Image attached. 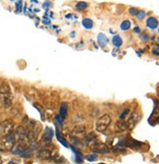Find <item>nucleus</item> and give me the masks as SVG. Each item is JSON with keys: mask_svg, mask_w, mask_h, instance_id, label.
<instances>
[{"mask_svg": "<svg viewBox=\"0 0 159 164\" xmlns=\"http://www.w3.org/2000/svg\"><path fill=\"white\" fill-rule=\"evenodd\" d=\"M13 103V96L10 87L8 84L4 83L0 88V104L4 107H10Z\"/></svg>", "mask_w": 159, "mask_h": 164, "instance_id": "obj_1", "label": "nucleus"}, {"mask_svg": "<svg viewBox=\"0 0 159 164\" xmlns=\"http://www.w3.org/2000/svg\"><path fill=\"white\" fill-rule=\"evenodd\" d=\"M15 143H16V138L13 133L3 136L2 140H0V151H11L12 147L15 146Z\"/></svg>", "mask_w": 159, "mask_h": 164, "instance_id": "obj_2", "label": "nucleus"}, {"mask_svg": "<svg viewBox=\"0 0 159 164\" xmlns=\"http://www.w3.org/2000/svg\"><path fill=\"white\" fill-rule=\"evenodd\" d=\"M111 123V117L109 114H104L102 115L99 119L97 120L95 124V129L97 132H104V131L109 127V125Z\"/></svg>", "mask_w": 159, "mask_h": 164, "instance_id": "obj_3", "label": "nucleus"}, {"mask_svg": "<svg viewBox=\"0 0 159 164\" xmlns=\"http://www.w3.org/2000/svg\"><path fill=\"white\" fill-rule=\"evenodd\" d=\"M15 138L16 140H18L21 144H26L27 143H29V138H28V133H27V129L24 127H18L16 129L15 132Z\"/></svg>", "mask_w": 159, "mask_h": 164, "instance_id": "obj_4", "label": "nucleus"}, {"mask_svg": "<svg viewBox=\"0 0 159 164\" xmlns=\"http://www.w3.org/2000/svg\"><path fill=\"white\" fill-rule=\"evenodd\" d=\"M14 129V123L12 121L6 120L0 123V136H6L10 133H13L12 131Z\"/></svg>", "mask_w": 159, "mask_h": 164, "instance_id": "obj_5", "label": "nucleus"}, {"mask_svg": "<svg viewBox=\"0 0 159 164\" xmlns=\"http://www.w3.org/2000/svg\"><path fill=\"white\" fill-rule=\"evenodd\" d=\"M119 146H123V147H132V148H139L143 146L142 143H139L138 140H135L133 139H130V138H127L125 139L122 142H120Z\"/></svg>", "mask_w": 159, "mask_h": 164, "instance_id": "obj_6", "label": "nucleus"}, {"mask_svg": "<svg viewBox=\"0 0 159 164\" xmlns=\"http://www.w3.org/2000/svg\"><path fill=\"white\" fill-rule=\"evenodd\" d=\"M139 119H141V115H139L138 112H135L132 115H131L129 121L127 122V129L132 130L135 125L139 123Z\"/></svg>", "mask_w": 159, "mask_h": 164, "instance_id": "obj_7", "label": "nucleus"}, {"mask_svg": "<svg viewBox=\"0 0 159 164\" xmlns=\"http://www.w3.org/2000/svg\"><path fill=\"white\" fill-rule=\"evenodd\" d=\"M51 151H48V149L46 148H43V149H40V151L36 153V157L41 159V160H47V159H49L51 157Z\"/></svg>", "mask_w": 159, "mask_h": 164, "instance_id": "obj_8", "label": "nucleus"}, {"mask_svg": "<svg viewBox=\"0 0 159 164\" xmlns=\"http://www.w3.org/2000/svg\"><path fill=\"white\" fill-rule=\"evenodd\" d=\"M67 113H68V103L63 102V103H61V105H60V110H59V115H58L59 118L62 121H64L67 116Z\"/></svg>", "mask_w": 159, "mask_h": 164, "instance_id": "obj_9", "label": "nucleus"}, {"mask_svg": "<svg viewBox=\"0 0 159 164\" xmlns=\"http://www.w3.org/2000/svg\"><path fill=\"white\" fill-rule=\"evenodd\" d=\"M146 26L150 30H156L158 28V20L154 17H149L146 20Z\"/></svg>", "mask_w": 159, "mask_h": 164, "instance_id": "obj_10", "label": "nucleus"}, {"mask_svg": "<svg viewBox=\"0 0 159 164\" xmlns=\"http://www.w3.org/2000/svg\"><path fill=\"white\" fill-rule=\"evenodd\" d=\"M97 40H98V44H99L101 47H104L107 44H108V39H107V36L100 32L99 35L97 36Z\"/></svg>", "mask_w": 159, "mask_h": 164, "instance_id": "obj_11", "label": "nucleus"}, {"mask_svg": "<svg viewBox=\"0 0 159 164\" xmlns=\"http://www.w3.org/2000/svg\"><path fill=\"white\" fill-rule=\"evenodd\" d=\"M52 137H53V130L50 129V128H46L45 131H44V135H43V142H50L51 140H52Z\"/></svg>", "mask_w": 159, "mask_h": 164, "instance_id": "obj_12", "label": "nucleus"}, {"mask_svg": "<svg viewBox=\"0 0 159 164\" xmlns=\"http://www.w3.org/2000/svg\"><path fill=\"white\" fill-rule=\"evenodd\" d=\"M82 24L83 26V28L87 30H91L92 26H93V21L91 19H88V18H85L82 21Z\"/></svg>", "mask_w": 159, "mask_h": 164, "instance_id": "obj_13", "label": "nucleus"}, {"mask_svg": "<svg viewBox=\"0 0 159 164\" xmlns=\"http://www.w3.org/2000/svg\"><path fill=\"white\" fill-rule=\"evenodd\" d=\"M112 43H113L115 47H120L123 44V40L119 35H114L113 39H112Z\"/></svg>", "mask_w": 159, "mask_h": 164, "instance_id": "obj_14", "label": "nucleus"}, {"mask_svg": "<svg viewBox=\"0 0 159 164\" xmlns=\"http://www.w3.org/2000/svg\"><path fill=\"white\" fill-rule=\"evenodd\" d=\"M76 8L80 11H83V10H86V9L87 8V3L83 2V1H80V2H78L76 4Z\"/></svg>", "mask_w": 159, "mask_h": 164, "instance_id": "obj_15", "label": "nucleus"}, {"mask_svg": "<svg viewBox=\"0 0 159 164\" xmlns=\"http://www.w3.org/2000/svg\"><path fill=\"white\" fill-rule=\"evenodd\" d=\"M56 136H57V139H58V140H59V142L61 143L62 144H63L64 147H69V144L67 143V140L63 138V136H62V135H60V134H59L58 131H57V132H56Z\"/></svg>", "mask_w": 159, "mask_h": 164, "instance_id": "obj_16", "label": "nucleus"}, {"mask_svg": "<svg viewBox=\"0 0 159 164\" xmlns=\"http://www.w3.org/2000/svg\"><path fill=\"white\" fill-rule=\"evenodd\" d=\"M131 29V22L129 20H125L121 24V30L122 31H128Z\"/></svg>", "mask_w": 159, "mask_h": 164, "instance_id": "obj_17", "label": "nucleus"}, {"mask_svg": "<svg viewBox=\"0 0 159 164\" xmlns=\"http://www.w3.org/2000/svg\"><path fill=\"white\" fill-rule=\"evenodd\" d=\"M116 126L118 127L121 131H124L127 129V122L125 121H118L116 123Z\"/></svg>", "mask_w": 159, "mask_h": 164, "instance_id": "obj_18", "label": "nucleus"}, {"mask_svg": "<svg viewBox=\"0 0 159 164\" xmlns=\"http://www.w3.org/2000/svg\"><path fill=\"white\" fill-rule=\"evenodd\" d=\"M74 151L76 152V162L77 163H82L83 159V156L82 155V153L79 152L78 151H76V149H74Z\"/></svg>", "mask_w": 159, "mask_h": 164, "instance_id": "obj_19", "label": "nucleus"}, {"mask_svg": "<svg viewBox=\"0 0 159 164\" xmlns=\"http://www.w3.org/2000/svg\"><path fill=\"white\" fill-rule=\"evenodd\" d=\"M86 159L87 161L92 162V161H96L98 159V156L96 155V154H88V155L86 156Z\"/></svg>", "mask_w": 159, "mask_h": 164, "instance_id": "obj_20", "label": "nucleus"}, {"mask_svg": "<svg viewBox=\"0 0 159 164\" xmlns=\"http://www.w3.org/2000/svg\"><path fill=\"white\" fill-rule=\"evenodd\" d=\"M146 13L144 12V11H139L138 14H137L135 16H137V18L139 19V20H142V19L146 17Z\"/></svg>", "mask_w": 159, "mask_h": 164, "instance_id": "obj_21", "label": "nucleus"}, {"mask_svg": "<svg viewBox=\"0 0 159 164\" xmlns=\"http://www.w3.org/2000/svg\"><path fill=\"white\" fill-rule=\"evenodd\" d=\"M138 12H139V10L137 8H134V7H132V8H130L129 9V13H130V15H132V16H135L138 14Z\"/></svg>", "mask_w": 159, "mask_h": 164, "instance_id": "obj_22", "label": "nucleus"}, {"mask_svg": "<svg viewBox=\"0 0 159 164\" xmlns=\"http://www.w3.org/2000/svg\"><path fill=\"white\" fill-rule=\"evenodd\" d=\"M93 151L94 152H97V153H108L109 152V151L107 148H105V149H101V148H98V149H92Z\"/></svg>", "mask_w": 159, "mask_h": 164, "instance_id": "obj_23", "label": "nucleus"}, {"mask_svg": "<svg viewBox=\"0 0 159 164\" xmlns=\"http://www.w3.org/2000/svg\"><path fill=\"white\" fill-rule=\"evenodd\" d=\"M152 54L155 55V56H158V55H159V46H158V44H156V45L152 48Z\"/></svg>", "mask_w": 159, "mask_h": 164, "instance_id": "obj_24", "label": "nucleus"}, {"mask_svg": "<svg viewBox=\"0 0 159 164\" xmlns=\"http://www.w3.org/2000/svg\"><path fill=\"white\" fill-rule=\"evenodd\" d=\"M129 113H130V109H129V108H126V109L122 112V114L120 115V118H121V119H124L125 117L127 116Z\"/></svg>", "mask_w": 159, "mask_h": 164, "instance_id": "obj_25", "label": "nucleus"}, {"mask_svg": "<svg viewBox=\"0 0 159 164\" xmlns=\"http://www.w3.org/2000/svg\"><path fill=\"white\" fill-rule=\"evenodd\" d=\"M141 39H142V40H143V41L148 40V39H149V35H148L147 34H146V35L144 34V35H142L141 36Z\"/></svg>", "mask_w": 159, "mask_h": 164, "instance_id": "obj_26", "label": "nucleus"}, {"mask_svg": "<svg viewBox=\"0 0 159 164\" xmlns=\"http://www.w3.org/2000/svg\"><path fill=\"white\" fill-rule=\"evenodd\" d=\"M17 10L18 11H21L22 10V1H21V0H19L18 3H17Z\"/></svg>", "mask_w": 159, "mask_h": 164, "instance_id": "obj_27", "label": "nucleus"}, {"mask_svg": "<svg viewBox=\"0 0 159 164\" xmlns=\"http://www.w3.org/2000/svg\"><path fill=\"white\" fill-rule=\"evenodd\" d=\"M134 32H135V34H139V32H141V29H139V27H135L134 29Z\"/></svg>", "mask_w": 159, "mask_h": 164, "instance_id": "obj_28", "label": "nucleus"}, {"mask_svg": "<svg viewBox=\"0 0 159 164\" xmlns=\"http://www.w3.org/2000/svg\"><path fill=\"white\" fill-rule=\"evenodd\" d=\"M0 160H1V157H0Z\"/></svg>", "mask_w": 159, "mask_h": 164, "instance_id": "obj_29", "label": "nucleus"}]
</instances>
